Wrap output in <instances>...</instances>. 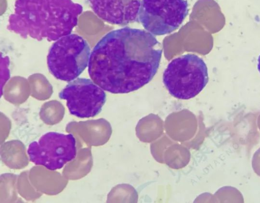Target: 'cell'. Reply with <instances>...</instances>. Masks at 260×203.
Here are the masks:
<instances>
[{
	"label": "cell",
	"instance_id": "cell-1",
	"mask_svg": "<svg viewBox=\"0 0 260 203\" xmlns=\"http://www.w3.org/2000/svg\"><path fill=\"white\" fill-rule=\"evenodd\" d=\"M162 47L150 33L125 27L106 34L93 47L88 72L104 91L126 94L149 83L158 69Z\"/></svg>",
	"mask_w": 260,
	"mask_h": 203
},
{
	"label": "cell",
	"instance_id": "cell-2",
	"mask_svg": "<svg viewBox=\"0 0 260 203\" xmlns=\"http://www.w3.org/2000/svg\"><path fill=\"white\" fill-rule=\"evenodd\" d=\"M82 11L72 0H16L7 27L23 38L54 41L71 34Z\"/></svg>",
	"mask_w": 260,
	"mask_h": 203
},
{
	"label": "cell",
	"instance_id": "cell-3",
	"mask_svg": "<svg viewBox=\"0 0 260 203\" xmlns=\"http://www.w3.org/2000/svg\"><path fill=\"white\" fill-rule=\"evenodd\" d=\"M209 80L207 66L202 59L189 53L173 60L162 75L163 83L174 97L192 98L206 86Z\"/></svg>",
	"mask_w": 260,
	"mask_h": 203
},
{
	"label": "cell",
	"instance_id": "cell-4",
	"mask_svg": "<svg viewBox=\"0 0 260 203\" xmlns=\"http://www.w3.org/2000/svg\"><path fill=\"white\" fill-rule=\"evenodd\" d=\"M90 47L81 36L70 34L57 40L47 58L48 69L56 79L70 82L76 79L88 65Z\"/></svg>",
	"mask_w": 260,
	"mask_h": 203
},
{
	"label": "cell",
	"instance_id": "cell-5",
	"mask_svg": "<svg viewBox=\"0 0 260 203\" xmlns=\"http://www.w3.org/2000/svg\"><path fill=\"white\" fill-rule=\"evenodd\" d=\"M188 13L186 0H142L138 20L147 31L160 36L177 30Z\"/></svg>",
	"mask_w": 260,
	"mask_h": 203
},
{
	"label": "cell",
	"instance_id": "cell-6",
	"mask_svg": "<svg viewBox=\"0 0 260 203\" xmlns=\"http://www.w3.org/2000/svg\"><path fill=\"white\" fill-rule=\"evenodd\" d=\"M27 153L35 164L55 170L75 158L76 140L72 134L49 132L31 142Z\"/></svg>",
	"mask_w": 260,
	"mask_h": 203
},
{
	"label": "cell",
	"instance_id": "cell-7",
	"mask_svg": "<svg viewBox=\"0 0 260 203\" xmlns=\"http://www.w3.org/2000/svg\"><path fill=\"white\" fill-rule=\"evenodd\" d=\"M58 96L60 99L67 101L71 114L82 119L99 114L106 101L104 90L85 78H77L70 81Z\"/></svg>",
	"mask_w": 260,
	"mask_h": 203
},
{
	"label": "cell",
	"instance_id": "cell-8",
	"mask_svg": "<svg viewBox=\"0 0 260 203\" xmlns=\"http://www.w3.org/2000/svg\"><path fill=\"white\" fill-rule=\"evenodd\" d=\"M94 13L112 24L126 25L139 22L140 0H88Z\"/></svg>",
	"mask_w": 260,
	"mask_h": 203
},
{
	"label": "cell",
	"instance_id": "cell-9",
	"mask_svg": "<svg viewBox=\"0 0 260 203\" xmlns=\"http://www.w3.org/2000/svg\"><path fill=\"white\" fill-rule=\"evenodd\" d=\"M257 69L260 73V55L257 60Z\"/></svg>",
	"mask_w": 260,
	"mask_h": 203
}]
</instances>
